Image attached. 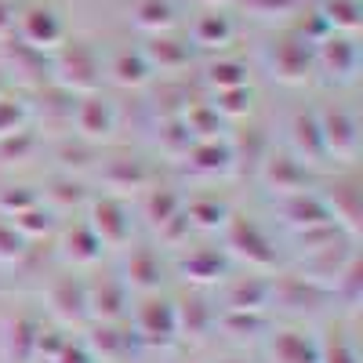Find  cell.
<instances>
[{"instance_id":"obj_1","label":"cell","mask_w":363,"mask_h":363,"mask_svg":"<svg viewBox=\"0 0 363 363\" xmlns=\"http://www.w3.org/2000/svg\"><path fill=\"white\" fill-rule=\"evenodd\" d=\"M222 251L229 258L247 262L251 272H272L277 269V247H272L269 233L255 218H244V215H229V222H225V247Z\"/></svg>"},{"instance_id":"obj_2","label":"cell","mask_w":363,"mask_h":363,"mask_svg":"<svg viewBox=\"0 0 363 363\" xmlns=\"http://www.w3.org/2000/svg\"><path fill=\"white\" fill-rule=\"evenodd\" d=\"M55 80L66 95H99V84H102V62L91 44L73 40L58 51L55 58Z\"/></svg>"},{"instance_id":"obj_3","label":"cell","mask_w":363,"mask_h":363,"mask_svg":"<svg viewBox=\"0 0 363 363\" xmlns=\"http://www.w3.org/2000/svg\"><path fill=\"white\" fill-rule=\"evenodd\" d=\"M91 233L102 240V247H128L131 244V211L128 203L106 193V196H95L87 203V218Z\"/></svg>"},{"instance_id":"obj_4","label":"cell","mask_w":363,"mask_h":363,"mask_svg":"<svg viewBox=\"0 0 363 363\" xmlns=\"http://www.w3.org/2000/svg\"><path fill=\"white\" fill-rule=\"evenodd\" d=\"M320 135H323V153L330 164H352L359 157V128H356V116L342 106L335 109H320Z\"/></svg>"},{"instance_id":"obj_5","label":"cell","mask_w":363,"mask_h":363,"mask_svg":"<svg viewBox=\"0 0 363 363\" xmlns=\"http://www.w3.org/2000/svg\"><path fill=\"white\" fill-rule=\"evenodd\" d=\"M135 330H138V342L145 345H171L178 338V306L171 298L160 294H145L142 306L135 309Z\"/></svg>"},{"instance_id":"obj_6","label":"cell","mask_w":363,"mask_h":363,"mask_svg":"<svg viewBox=\"0 0 363 363\" xmlns=\"http://www.w3.org/2000/svg\"><path fill=\"white\" fill-rule=\"evenodd\" d=\"M258 178H262V186L269 193H277L284 200L309 189V167L301 164L298 157H291V153H269L262 160V167H258Z\"/></svg>"},{"instance_id":"obj_7","label":"cell","mask_w":363,"mask_h":363,"mask_svg":"<svg viewBox=\"0 0 363 363\" xmlns=\"http://www.w3.org/2000/svg\"><path fill=\"white\" fill-rule=\"evenodd\" d=\"M73 124H77L80 138H87V142H106V138H113V131H116V109H113V102L102 99V95H84V99L73 106Z\"/></svg>"},{"instance_id":"obj_8","label":"cell","mask_w":363,"mask_h":363,"mask_svg":"<svg viewBox=\"0 0 363 363\" xmlns=\"http://www.w3.org/2000/svg\"><path fill=\"white\" fill-rule=\"evenodd\" d=\"M313 48L309 40L294 33V37H284L277 48H272V73H277L284 84H306L309 69H313Z\"/></svg>"},{"instance_id":"obj_9","label":"cell","mask_w":363,"mask_h":363,"mask_svg":"<svg viewBox=\"0 0 363 363\" xmlns=\"http://www.w3.org/2000/svg\"><path fill=\"white\" fill-rule=\"evenodd\" d=\"M284 211V222L294 229V233H309V229H320V225H335V218H330V211H327V200L313 189L306 193H294L280 203Z\"/></svg>"},{"instance_id":"obj_10","label":"cell","mask_w":363,"mask_h":363,"mask_svg":"<svg viewBox=\"0 0 363 363\" xmlns=\"http://www.w3.org/2000/svg\"><path fill=\"white\" fill-rule=\"evenodd\" d=\"M87 313L95 316L99 323H120L128 313V287L124 280H99V284H87Z\"/></svg>"},{"instance_id":"obj_11","label":"cell","mask_w":363,"mask_h":363,"mask_svg":"<svg viewBox=\"0 0 363 363\" xmlns=\"http://www.w3.org/2000/svg\"><path fill=\"white\" fill-rule=\"evenodd\" d=\"M178 269L189 284H222L229 277V255L222 247H193L182 255Z\"/></svg>"},{"instance_id":"obj_12","label":"cell","mask_w":363,"mask_h":363,"mask_svg":"<svg viewBox=\"0 0 363 363\" xmlns=\"http://www.w3.org/2000/svg\"><path fill=\"white\" fill-rule=\"evenodd\" d=\"M356 44L349 37H335V33H327L323 40H316V51H313V62L327 73V77H335V80H352L356 73Z\"/></svg>"},{"instance_id":"obj_13","label":"cell","mask_w":363,"mask_h":363,"mask_svg":"<svg viewBox=\"0 0 363 363\" xmlns=\"http://www.w3.org/2000/svg\"><path fill=\"white\" fill-rule=\"evenodd\" d=\"M291 145H294V153L291 157H298L306 167H320V164H327V153H323V135H320V120H316V113L309 109H301V113H294V120H291Z\"/></svg>"},{"instance_id":"obj_14","label":"cell","mask_w":363,"mask_h":363,"mask_svg":"<svg viewBox=\"0 0 363 363\" xmlns=\"http://www.w3.org/2000/svg\"><path fill=\"white\" fill-rule=\"evenodd\" d=\"M48 301H51V313L62 320V323H84V320H91V313H87V284L77 280V277H62L58 284H51Z\"/></svg>"},{"instance_id":"obj_15","label":"cell","mask_w":363,"mask_h":363,"mask_svg":"<svg viewBox=\"0 0 363 363\" xmlns=\"http://www.w3.org/2000/svg\"><path fill=\"white\" fill-rule=\"evenodd\" d=\"M186 164L203 178H225V174H233V149H229L225 138L193 142L189 153H186Z\"/></svg>"},{"instance_id":"obj_16","label":"cell","mask_w":363,"mask_h":363,"mask_svg":"<svg viewBox=\"0 0 363 363\" xmlns=\"http://www.w3.org/2000/svg\"><path fill=\"white\" fill-rule=\"evenodd\" d=\"M62 37H66L62 18H58L51 8H29L22 15V40H26V48H33V51L58 48Z\"/></svg>"},{"instance_id":"obj_17","label":"cell","mask_w":363,"mask_h":363,"mask_svg":"<svg viewBox=\"0 0 363 363\" xmlns=\"http://www.w3.org/2000/svg\"><path fill=\"white\" fill-rule=\"evenodd\" d=\"M225 301H229L225 309H236V313H265V306L272 301V280H265L262 272L236 277V280H229Z\"/></svg>"},{"instance_id":"obj_18","label":"cell","mask_w":363,"mask_h":363,"mask_svg":"<svg viewBox=\"0 0 363 363\" xmlns=\"http://www.w3.org/2000/svg\"><path fill=\"white\" fill-rule=\"evenodd\" d=\"M37 335H40V323L22 313L8 323L4 330V359L8 363H33L37 359Z\"/></svg>"},{"instance_id":"obj_19","label":"cell","mask_w":363,"mask_h":363,"mask_svg":"<svg viewBox=\"0 0 363 363\" xmlns=\"http://www.w3.org/2000/svg\"><path fill=\"white\" fill-rule=\"evenodd\" d=\"M124 272H128V277H124V287H135V291H142V294H157V287H160V280H164L160 255L149 251V247L131 251Z\"/></svg>"},{"instance_id":"obj_20","label":"cell","mask_w":363,"mask_h":363,"mask_svg":"<svg viewBox=\"0 0 363 363\" xmlns=\"http://www.w3.org/2000/svg\"><path fill=\"white\" fill-rule=\"evenodd\" d=\"M102 182L116 193H138V189H149L153 186V171H149L142 160H109L106 171H102Z\"/></svg>"},{"instance_id":"obj_21","label":"cell","mask_w":363,"mask_h":363,"mask_svg":"<svg viewBox=\"0 0 363 363\" xmlns=\"http://www.w3.org/2000/svg\"><path fill=\"white\" fill-rule=\"evenodd\" d=\"M62 255L73 262V265H99L106 247H102V240L91 233L87 222H73L66 233H62Z\"/></svg>"},{"instance_id":"obj_22","label":"cell","mask_w":363,"mask_h":363,"mask_svg":"<svg viewBox=\"0 0 363 363\" xmlns=\"http://www.w3.org/2000/svg\"><path fill=\"white\" fill-rule=\"evenodd\" d=\"M327 211L330 218H335V225L345 229V236L352 240L359 233V218H363V203H359V189L352 186V182H342V186L335 193H327Z\"/></svg>"},{"instance_id":"obj_23","label":"cell","mask_w":363,"mask_h":363,"mask_svg":"<svg viewBox=\"0 0 363 363\" xmlns=\"http://www.w3.org/2000/svg\"><path fill=\"white\" fill-rule=\"evenodd\" d=\"M186 211V196H182L174 186H149L145 189V200H142V215L149 218V225L160 229L167 225L171 218H178Z\"/></svg>"},{"instance_id":"obj_24","label":"cell","mask_w":363,"mask_h":363,"mask_svg":"<svg viewBox=\"0 0 363 363\" xmlns=\"http://www.w3.org/2000/svg\"><path fill=\"white\" fill-rule=\"evenodd\" d=\"M272 359L277 363H320V342L306 330H280L272 338Z\"/></svg>"},{"instance_id":"obj_25","label":"cell","mask_w":363,"mask_h":363,"mask_svg":"<svg viewBox=\"0 0 363 363\" xmlns=\"http://www.w3.org/2000/svg\"><path fill=\"white\" fill-rule=\"evenodd\" d=\"M142 55H145L149 69H160V73H178V69L189 66V48L182 44V40L164 37V33L149 40V48H145Z\"/></svg>"},{"instance_id":"obj_26","label":"cell","mask_w":363,"mask_h":363,"mask_svg":"<svg viewBox=\"0 0 363 363\" xmlns=\"http://www.w3.org/2000/svg\"><path fill=\"white\" fill-rule=\"evenodd\" d=\"M233 33H236L233 18L222 15V11H215V8L203 11V15L193 22V40H196L200 48H218V51H222V48L233 44Z\"/></svg>"},{"instance_id":"obj_27","label":"cell","mask_w":363,"mask_h":363,"mask_svg":"<svg viewBox=\"0 0 363 363\" xmlns=\"http://www.w3.org/2000/svg\"><path fill=\"white\" fill-rule=\"evenodd\" d=\"M229 203L218 200V196H193L186 200V218L193 229H225L229 222Z\"/></svg>"},{"instance_id":"obj_28","label":"cell","mask_w":363,"mask_h":363,"mask_svg":"<svg viewBox=\"0 0 363 363\" xmlns=\"http://www.w3.org/2000/svg\"><path fill=\"white\" fill-rule=\"evenodd\" d=\"M218 327V313L207 306L203 298H189L178 306V335H193V338H203L207 330Z\"/></svg>"},{"instance_id":"obj_29","label":"cell","mask_w":363,"mask_h":363,"mask_svg":"<svg viewBox=\"0 0 363 363\" xmlns=\"http://www.w3.org/2000/svg\"><path fill=\"white\" fill-rule=\"evenodd\" d=\"M109 77H113V84H120V87H142V84H149L153 69H149V62H145L142 51H120L113 62H109Z\"/></svg>"},{"instance_id":"obj_30","label":"cell","mask_w":363,"mask_h":363,"mask_svg":"<svg viewBox=\"0 0 363 363\" xmlns=\"http://www.w3.org/2000/svg\"><path fill=\"white\" fill-rule=\"evenodd\" d=\"M182 124H186V131L193 135V142H207V138L222 135L225 120L215 113L211 102H193V106H186V113H182Z\"/></svg>"},{"instance_id":"obj_31","label":"cell","mask_w":363,"mask_h":363,"mask_svg":"<svg viewBox=\"0 0 363 363\" xmlns=\"http://www.w3.org/2000/svg\"><path fill=\"white\" fill-rule=\"evenodd\" d=\"M131 15H135V26L145 29V33H153V37L167 33L174 26V11H171L167 0H138Z\"/></svg>"},{"instance_id":"obj_32","label":"cell","mask_w":363,"mask_h":363,"mask_svg":"<svg viewBox=\"0 0 363 363\" xmlns=\"http://www.w3.org/2000/svg\"><path fill=\"white\" fill-rule=\"evenodd\" d=\"M320 363H359V349L345 327H330L320 342Z\"/></svg>"},{"instance_id":"obj_33","label":"cell","mask_w":363,"mask_h":363,"mask_svg":"<svg viewBox=\"0 0 363 363\" xmlns=\"http://www.w3.org/2000/svg\"><path fill=\"white\" fill-rule=\"evenodd\" d=\"M211 106H215V113H218L222 120H244V116H251V109H255V91H251V87L218 91Z\"/></svg>"},{"instance_id":"obj_34","label":"cell","mask_w":363,"mask_h":363,"mask_svg":"<svg viewBox=\"0 0 363 363\" xmlns=\"http://www.w3.org/2000/svg\"><path fill=\"white\" fill-rule=\"evenodd\" d=\"M320 18L327 29H342V33H356L359 29V4L356 0H327L320 8Z\"/></svg>"},{"instance_id":"obj_35","label":"cell","mask_w":363,"mask_h":363,"mask_svg":"<svg viewBox=\"0 0 363 363\" xmlns=\"http://www.w3.org/2000/svg\"><path fill=\"white\" fill-rule=\"evenodd\" d=\"M207 84L215 91H233V87H247V66L236 58H218L207 66Z\"/></svg>"},{"instance_id":"obj_36","label":"cell","mask_w":363,"mask_h":363,"mask_svg":"<svg viewBox=\"0 0 363 363\" xmlns=\"http://www.w3.org/2000/svg\"><path fill=\"white\" fill-rule=\"evenodd\" d=\"M37 135L29 131V128H22V131H15V135H8V138H0V164H26L29 157L37 153Z\"/></svg>"},{"instance_id":"obj_37","label":"cell","mask_w":363,"mask_h":363,"mask_svg":"<svg viewBox=\"0 0 363 363\" xmlns=\"http://www.w3.org/2000/svg\"><path fill=\"white\" fill-rule=\"evenodd\" d=\"M26 240H37V236H51V229H55V218L44 211V203H37V207H29V211H22V215H15V218H8Z\"/></svg>"},{"instance_id":"obj_38","label":"cell","mask_w":363,"mask_h":363,"mask_svg":"<svg viewBox=\"0 0 363 363\" xmlns=\"http://www.w3.org/2000/svg\"><path fill=\"white\" fill-rule=\"evenodd\" d=\"M218 327L229 330L233 338H255V330L265 327V313H236V309H225L218 316Z\"/></svg>"},{"instance_id":"obj_39","label":"cell","mask_w":363,"mask_h":363,"mask_svg":"<svg viewBox=\"0 0 363 363\" xmlns=\"http://www.w3.org/2000/svg\"><path fill=\"white\" fill-rule=\"evenodd\" d=\"M37 203H40V196L29 189V186H8L4 193H0V215L15 218V215H22V211L37 207Z\"/></svg>"},{"instance_id":"obj_40","label":"cell","mask_w":363,"mask_h":363,"mask_svg":"<svg viewBox=\"0 0 363 363\" xmlns=\"http://www.w3.org/2000/svg\"><path fill=\"white\" fill-rule=\"evenodd\" d=\"M29 251V240L11 225V222H0V265H11V262H22Z\"/></svg>"},{"instance_id":"obj_41","label":"cell","mask_w":363,"mask_h":363,"mask_svg":"<svg viewBox=\"0 0 363 363\" xmlns=\"http://www.w3.org/2000/svg\"><path fill=\"white\" fill-rule=\"evenodd\" d=\"M26 128V106L18 99H0V138Z\"/></svg>"},{"instance_id":"obj_42","label":"cell","mask_w":363,"mask_h":363,"mask_svg":"<svg viewBox=\"0 0 363 363\" xmlns=\"http://www.w3.org/2000/svg\"><path fill=\"white\" fill-rule=\"evenodd\" d=\"M51 200L58 203V207H73V203H84L87 200V193H84V186L80 182H73V178H58L55 182V189H51Z\"/></svg>"},{"instance_id":"obj_43","label":"cell","mask_w":363,"mask_h":363,"mask_svg":"<svg viewBox=\"0 0 363 363\" xmlns=\"http://www.w3.org/2000/svg\"><path fill=\"white\" fill-rule=\"evenodd\" d=\"M48 363H99V356L91 352L84 342H66L62 349H58Z\"/></svg>"},{"instance_id":"obj_44","label":"cell","mask_w":363,"mask_h":363,"mask_svg":"<svg viewBox=\"0 0 363 363\" xmlns=\"http://www.w3.org/2000/svg\"><path fill=\"white\" fill-rule=\"evenodd\" d=\"M244 4H247L251 15H258V18H272V15H287V11H294L298 0H244Z\"/></svg>"},{"instance_id":"obj_45","label":"cell","mask_w":363,"mask_h":363,"mask_svg":"<svg viewBox=\"0 0 363 363\" xmlns=\"http://www.w3.org/2000/svg\"><path fill=\"white\" fill-rule=\"evenodd\" d=\"M11 26H15V8L8 4V0H0V37H4Z\"/></svg>"},{"instance_id":"obj_46","label":"cell","mask_w":363,"mask_h":363,"mask_svg":"<svg viewBox=\"0 0 363 363\" xmlns=\"http://www.w3.org/2000/svg\"><path fill=\"white\" fill-rule=\"evenodd\" d=\"M222 363H247V359H222Z\"/></svg>"}]
</instances>
